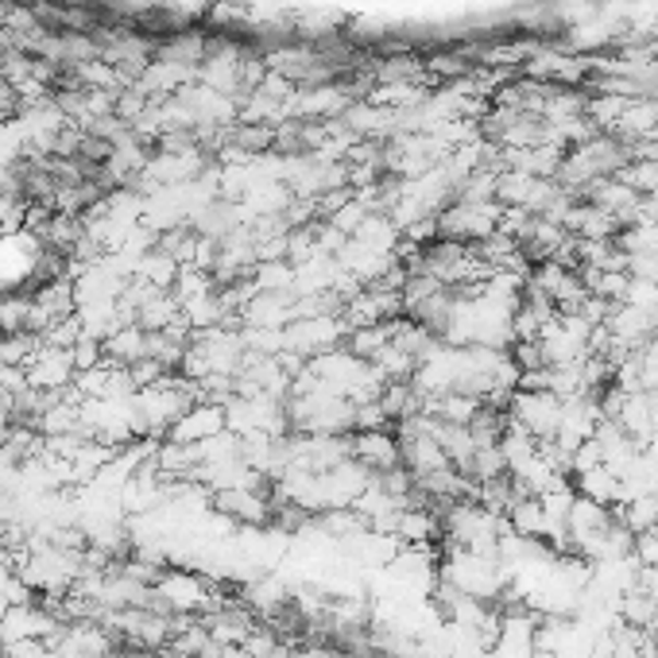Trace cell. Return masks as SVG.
Segmentation results:
<instances>
[{
    "label": "cell",
    "instance_id": "4",
    "mask_svg": "<svg viewBox=\"0 0 658 658\" xmlns=\"http://www.w3.org/2000/svg\"><path fill=\"white\" fill-rule=\"evenodd\" d=\"M349 442H353V461H360L368 473H388V469L403 465L395 430H357Z\"/></svg>",
    "mask_w": 658,
    "mask_h": 658
},
{
    "label": "cell",
    "instance_id": "1",
    "mask_svg": "<svg viewBox=\"0 0 658 658\" xmlns=\"http://www.w3.org/2000/svg\"><path fill=\"white\" fill-rule=\"evenodd\" d=\"M508 418L523 426L534 442H551L562 423V400L554 392H516L508 403Z\"/></svg>",
    "mask_w": 658,
    "mask_h": 658
},
{
    "label": "cell",
    "instance_id": "5",
    "mask_svg": "<svg viewBox=\"0 0 658 658\" xmlns=\"http://www.w3.org/2000/svg\"><path fill=\"white\" fill-rule=\"evenodd\" d=\"M213 508L221 511V516L233 519V523H249V527L267 523V516H272V504H267L264 488H226V492H213Z\"/></svg>",
    "mask_w": 658,
    "mask_h": 658
},
{
    "label": "cell",
    "instance_id": "3",
    "mask_svg": "<svg viewBox=\"0 0 658 658\" xmlns=\"http://www.w3.org/2000/svg\"><path fill=\"white\" fill-rule=\"evenodd\" d=\"M221 430H226V407H221V403H194L191 411H183V415L171 423L168 442L198 446V442H206V438H213V434H221Z\"/></svg>",
    "mask_w": 658,
    "mask_h": 658
},
{
    "label": "cell",
    "instance_id": "7",
    "mask_svg": "<svg viewBox=\"0 0 658 658\" xmlns=\"http://www.w3.org/2000/svg\"><path fill=\"white\" fill-rule=\"evenodd\" d=\"M395 534L403 539V546H415V542H434L438 534H442V519H438V511L430 508V504H411V508H403L400 523H395Z\"/></svg>",
    "mask_w": 658,
    "mask_h": 658
},
{
    "label": "cell",
    "instance_id": "2",
    "mask_svg": "<svg viewBox=\"0 0 658 658\" xmlns=\"http://www.w3.org/2000/svg\"><path fill=\"white\" fill-rule=\"evenodd\" d=\"M24 372H27V388H35V392H67L70 383H74L78 368H74L70 349L39 345V349L27 357Z\"/></svg>",
    "mask_w": 658,
    "mask_h": 658
},
{
    "label": "cell",
    "instance_id": "6",
    "mask_svg": "<svg viewBox=\"0 0 658 658\" xmlns=\"http://www.w3.org/2000/svg\"><path fill=\"white\" fill-rule=\"evenodd\" d=\"M105 365H117V368H132L136 360L148 357V330L136 322L120 325L117 334H108L105 342Z\"/></svg>",
    "mask_w": 658,
    "mask_h": 658
},
{
    "label": "cell",
    "instance_id": "8",
    "mask_svg": "<svg viewBox=\"0 0 658 658\" xmlns=\"http://www.w3.org/2000/svg\"><path fill=\"white\" fill-rule=\"evenodd\" d=\"M574 488H577V496H585V500H597V504H604V508H616L620 504V476L612 473L609 465H597V469H585V473H577L574 476Z\"/></svg>",
    "mask_w": 658,
    "mask_h": 658
}]
</instances>
